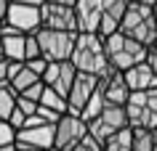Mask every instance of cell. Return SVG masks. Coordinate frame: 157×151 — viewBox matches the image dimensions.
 Returning a JSON list of instances; mask_svg holds the SVG:
<instances>
[{"instance_id":"34","label":"cell","mask_w":157,"mask_h":151,"mask_svg":"<svg viewBox=\"0 0 157 151\" xmlns=\"http://www.w3.org/2000/svg\"><path fill=\"white\" fill-rule=\"evenodd\" d=\"M131 3H141V5H149V8H152L157 0H131Z\"/></svg>"},{"instance_id":"12","label":"cell","mask_w":157,"mask_h":151,"mask_svg":"<svg viewBox=\"0 0 157 151\" xmlns=\"http://www.w3.org/2000/svg\"><path fill=\"white\" fill-rule=\"evenodd\" d=\"M96 85H99L96 77L77 72L75 80H72V88H69V93H67V114H80V109L85 106V101L93 95Z\"/></svg>"},{"instance_id":"27","label":"cell","mask_w":157,"mask_h":151,"mask_svg":"<svg viewBox=\"0 0 157 151\" xmlns=\"http://www.w3.org/2000/svg\"><path fill=\"white\" fill-rule=\"evenodd\" d=\"M24 67L29 69V72H32V74H37V77H43V72H45V67H48V61L43 59H29V61H24Z\"/></svg>"},{"instance_id":"1","label":"cell","mask_w":157,"mask_h":151,"mask_svg":"<svg viewBox=\"0 0 157 151\" xmlns=\"http://www.w3.org/2000/svg\"><path fill=\"white\" fill-rule=\"evenodd\" d=\"M69 64L75 67V72H83L91 77H104L109 72V61L104 53V37L91 32H77L75 34V45L69 53Z\"/></svg>"},{"instance_id":"15","label":"cell","mask_w":157,"mask_h":151,"mask_svg":"<svg viewBox=\"0 0 157 151\" xmlns=\"http://www.w3.org/2000/svg\"><path fill=\"white\" fill-rule=\"evenodd\" d=\"M125 8H128V0H101V21H99V34L101 37L117 32Z\"/></svg>"},{"instance_id":"10","label":"cell","mask_w":157,"mask_h":151,"mask_svg":"<svg viewBox=\"0 0 157 151\" xmlns=\"http://www.w3.org/2000/svg\"><path fill=\"white\" fill-rule=\"evenodd\" d=\"M40 27L59 29V32H77L72 8L69 5H59V3H43L40 5Z\"/></svg>"},{"instance_id":"35","label":"cell","mask_w":157,"mask_h":151,"mask_svg":"<svg viewBox=\"0 0 157 151\" xmlns=\"http://www.w3.org/2000/svg\"><path fill=\"white\" fill-rule=\"evenodd\" d=\"M0 151H16V143H11V146H0Z\"/></svg>"},{"instance_id":"18","label":"cell","mask_w":157,"mask_h":151,"mask_svg":"<svg viewBox=\"0 0 157 151\" xmlns=\"http://www.w3.org/2000/svg\"><path fill=\"white\" fill-rule=\"evenodd\" d=\"M101 151H131V127H123L101 143Z\"/></svg>"},{"instance_id":"22","label":"cell","mask_w":157,"mask_h":151,"mask_svg":"<svg viewBox=\"0 0 157 151\" xmlns=\"http://www.w3.org/2000/svg\"><path fill=\"white\" fill-rule=\"evenodd\" d=\"M13 106H16V93L11 90V85H0V119H8Z\"/></svg>"},{"instance_id":"17","label":"cell","mask_w":157,"mask_h":151,"mask_svg":"<svg viewBox=\"0 0 157 151\" xmlns=\"http://www.w3.org/2000/svg\"><path fill=\"white\" fill-rule=\"evenodd\" d=\"M37 106H43V109L53 111V114H67V98L64 95H59L56 90H51V88H45L43 85V93H40V101H37Z\"/></svg>"},{"instance_id":"16","label":"cell","mask_w":157,"mask_h":151,"mask_svg":"<svg viewBox=\"0 0 157 151\" xmlns=\"http://www.w3.org/2000/svg\"><path fill=\"white\" fill-rule=\"evenodd\" d=\"M123 80H125V85H128V90H131V93L157 88V77L152 74V69H149L147 61H141V64H136V67L125 69V72H123Z\"/></svg>"},{"instance_id":"33","label":"cell","mask_w":157,"mask_h":151,"mask_svg":"<svg viewBox=\"0 0 157 151\" xmlns=\"http://www.w3.org/2000/svg\"><path fill=\"white\" fill-rule=\"evenodd\" d=\"M45 3H59V5H69V8L75 5V0H45Z\"/></svg>"},{"instance_id":"23","label":"cell","mask_w":157,"mask_h":151,"mask_svg":"<svg viewBox=\"0 0 157 151\" xmlns=\"http://www.w3.org/2000/svg\"><path fill=\"white\" fill-rule=\"evenodd\" d=\"M29 59H40V45L35 40V34L24 37V61H29Z\"/></svg>"},{"instance_id":"5","label":"cell","mask_w":157,"mask_h":151,"mask_svg":"<svg viewBox=\"0 0 157 151\" xmlns=\"http://www.w3.org/2000/svg\"><path fill=\"white\" fill-rule=\"evenodd\" d=\"M77 32H59V29H45L40 27L35 32V40L40 45V56L45 61H69Z\"/></svg>"},{"instance_id":"38","label":"cell","mask_w":157,"mask_h":151,"mask_svg":"<svg viewBox=\"0 0 157 151\" xmlns=\"http://www.w3.org/2000/svg\"><path fill=\"white\" fill-rule=\"evenodd\" d=\"M152 48H155V50H157V37H155V42H152Z\"/></svg>"},{"instance_id":"20","label":"cell","mask_w":157,"mask_h":151,"mask_svg":"<svg viewBox=\"0 0 157 151\" xmlns=\"http://www.w3.org/2000/svg\"><path fill=\"white\" fill-rule=\"evenodd\" d=\"M104 106H107V103H104V98H101V93H99V85H96L93 95H91L88 101H85V106L80 109V114H77V117H80V119L85 122V125H88V122H91V119L96 117V114H99V111L104 109Z\"/></svg>"},{"instance_id":"9","label":"cell","mask_w":157,"mask_h":151,"mask_svg":"<svg viewBox=\"0 0 157 151\" xmlns=\"http://www.w3.org/2000/svg\"><path fill=\"white\" fill-rule=\"evenodd\" d=\"M75 74H77V72H75V67L69 64V61H48V67H45V72H43L40 82L67 98V93H69V88H72Z\"/></svg>"},{"instance_id":"31","label":"cell","mask_w":157,"mask_h":151,"mask_svg":"<svg viewBox=\"0 0 157 151\" xmlns=\"http://www.w3.org/2000/svg\"><path fill=\"white\" fill-rule=\"evenodd\" d=\"M11 3H21V5H35V8H40L45 0H11Z\"/></svg>"},{"instance_id":"19","label":"cell","mask_w":157,"mask_h":151,"mask_svg":"<svg viewBox=\"0 0 157 151\" xmlns=\"http://www.w3.org/2000/svg\"><path fill=\"white\" fill-rule=\"evenodd\" d=\"M131 151H155V135H152V130L131 127Z\"/></svg>"},{"instance_id":"32","label":"cell","mask_w":157,"mask_h":151,"mask_svg":"<svg viewBox=\"0 0 157 151\" xmlns=\"http://www.w3.org/2000/svg\"><path fill=\"white\" fill-rule=\"evenodd\" d=\"M8 3H11V0H0V24L6 21V11H8Z\"/></svg>"},{"instance_id":"7","label":"cell","mask_w":157,"mask_h":151,"mask_svg":"<svg viewBox=\"0 0 157 151\" xmlns=\"http://www.w3.org/2000/svg\"><path fill=\"white\" fill-rule=\"evenodd\" d=\"M85 133H88V125L77 114H61L53 125V149L69 151L85 138Z\"/></svg>"},{"instance_id":"13","label":"cell","mask_w":157,"mask_h":151,"mask_svg":"<svg viewBox=\"0 0 157 151\" xmlns=\"http://www.w3.org/2000/svg\"><path fill=\"white\" fill-rule=\"evenodd\" d=\"M77 32H91L99 34V21H101V0H75L72 5Z\"/></svg>"},{"instance_id":"40","label":"cell","mask_w":157,"mask_h":151,"mask_svg":"<svg viewBox=\"0 0 157 151\" xmlns=\"http://www.w3.org/2000/svg\"><path fill=\"white\" fill-rule=\"evenodd\" d=\"M155 151H157V149H155Z\"/></svg>"},{"instance_id":"3","label":"cell","mask_w":157,"mask_h":151,"mask_svg":"<svg viewBox=\"0 0 157 151\" xmlns=\"http://www.w3.org/2000/svg\"><path fill=\"white\" fill-rule=\"evenodd\" d=\"M117 32H123L125 37H131V40L152 48V42L157 37V24H155V16H152V8L128 0V8H125L123 19H120Z\"/></svg>"},{"instance_id":"26","label":"cell","mask_w":157,"mask_h":151,"mask_svg":"<svg viewBox=\"0 0 157 151\" xmlns=\"http://www.w3.org/2000/svg\"><path fill=\"white\" fill-rule=\"evenodd\" d=\"M40 93H43V82H35V85H29V88H24L21 93H16L19 98H27V101H40Z\"/></svg>"},{"instance_id":"24","label":"cell","mask_w":157,"mask_h":151,"mask_svg":"<svg viewBox=\"0 0 157 151\" xmlns=\"http://www.w3.org/2000/svg\"><path fill=\"white\" fill-rule=\"evenodd\" d=\"M11 143H16V130L6 119H0V146H11Z\"/></svg>"},{"instance_id":"2","label":"cell","mask_w":157,"mask_h":151,"mask_svg":"<svg viewBox=\"0 0 157 151\" xmlns=\"http://www.w3.org/2000/svg\"><path fill=\"white\" fill-rule=\"evenodd\" d=\"M104 53H107V61L115 72H125V69L147 61L149 48L131 40V37H125L123 32H112L104 37Z\"/></svg>"},{"instance_id":"6","label":"cell","mask_w":157,"mask_h":151,"mask_svg":"<svg viewBox=\"0 0 157 151\" xmlns=\"http://www.w3.org/2000/svg\"><path fill=\"white\" fill-rule=\"evenodd\" d=\"M128 127V119H125V109L123 106H104V109L96 114V117L88 122V135L96 138L99 143H104L112 133Z\"/></svg>"},{"instance_id":"36","label":"cell","mask_w":157,"mask_h":151,"mask_svg":"<svg viewBox=\"0 0 157 151\" xmlns=\"http://www.w3.org/2000/svg\"><path fill=\"white\" fill-rule=\"evenodd\" d=\"M152 16H155V24H157V3L152 5Z\"/></svg>"},{"instance_id":"8","label":"cell","mask_w":157,"mask_h":151,"mask_svg":"<svg viewBox=\"0 0 157 151\" xmlns=\"http://www.w3.org/2000/svg\"><path fill=\"white\" fill-rule=\"evenodd\" d=\"M3 24L13 27L21 34H35L40 29V8L21 5V3H8V11H6V21Z\"/></svg>"},{"instance_id":"25","label":"cell","mask_w":157,"mask_h":151,"mask_svg":"<svg viewBox=\"0 0 157 151\" xmlns=\"http://www.w3.org/2000/svg\"><path fill=\"white\" fill-rule=\"evenodd\" d=\"M69 151H101V143L96 141V138H91V135L85 133V138H83L80 143H77V146H72Z\"/></svg>"},{"instance_id":"21","label":"cell","mask_w":157,"mask_h":151,"mask_svg":"<svg viewBox=\"0 0 157 151\" xmlns=\"http://www.w3.org/2000/svg\"><path fill=\"white\" fill-rule=\"evenodd\" d=\"M35 82H40V77L32 74V72H29V69L21 64V69H19L16 74L11 77V82H8V85H11V90H13V93H21L24 88H29V85H35Z\"/></svg>"},{"instance_id":"30","label":"cell","mask_w":157,"mask_h":151,"mask_svg":"<svg viewBox=\"0 0 157 151\" xmlns=\"http://www.w3.org/2000/svg\"><path fill=\"white\" fill-rule=\"evenodd\" d=\"M0 85H8V64H6V59L0 61Z\"/></svg>"},{"instance_id":"14","label":"cell","mask_w":157,"mask_h":151,"mask_svg":"<svg viewBox=\"0 0 157 151\" xmlns=\"http://www.w3.org/2000/svg\"><path fill=\"white\" fill-rule=\"evenodd\" d=\"M16 146H21V149H37V151L53 149V125H37V127H21V130H16Z\"/></svg>"},{"instance_id":"11","label":"cell","mask_w":157,"mask_h":151,"mask_svg":"<svg viewBox=\"0 0 157 151\" xmlns=\"http://www.w3.org/2000/svg\"><path fill=\"white\" fill-rule=\"evenodd\" d=\"M99 93L107 106H125V101L131 95L123 80V72H115V69H109L104 77H99Z\"/></svg>"},{"instance_id":"4","label":"cell","mask_w":157,"mask_h":151,"mask_svg":"<svg viewBox=\"0 0 157 151\" xmlns=\"http://www.w3.org/2000/svg\"><path fill=\"white\" fill-rule=\"evenodd\" d=\"M123 109H125L128 127L155 130V127H157V88H152V90L131 93Z\"/></svg>"},{"instance_id":"37","label":"cell","mask_w":157,"mask_h":151,"mask_svg":"<svg viewBox=\"0 0 157 151\" xmlns=\"http://www.w3.org/2000/svg\"><path fill=\"white\" fill-rule=\"evenodd\" d=\"M152 135H155V149H157V127H155V130H152Z\"/></svg>"},{"instance_id":"39","label":"cell","mask_w":157,"mask_h":151,"mask_svg":"<svg viewBox=\"0 0 157 151\" xmlns=\"http://www.w3.org/2000/svg\"><path fill=\"white\" fill-rule=\"evenodd\" d=\"M48 151H61V149H48Z\"/></svg>"},{"instance_id":"29","label":"cell","mask_w":157,"mask_h":151,"mask_svg":"<svg viewBox=\"0 0 157 151\" xmlns=\"http://www.w3.org/2000/svg\"><path fill=\"white\" fill-rule=\"evenodd\" d=\"M147 64H149V69H152V74L157 77V50H155V48H149V53H147Z\"/></svg>"},{"instance_id":"28","label":"cell","mask_w":157,"mask_h":151,"mask_svg":"<svg viewBox=\"0 0 157 151\" xmlns=\"http://www.w3.org/2000/svg\"><path fill=\"white\" fill-rule=\"evenodd\" d=\"M16 109L21 111L24 117H29V114H35L37 103H35V101H27V98H19V95H16Z\"/></svg>"}]
</instances>
